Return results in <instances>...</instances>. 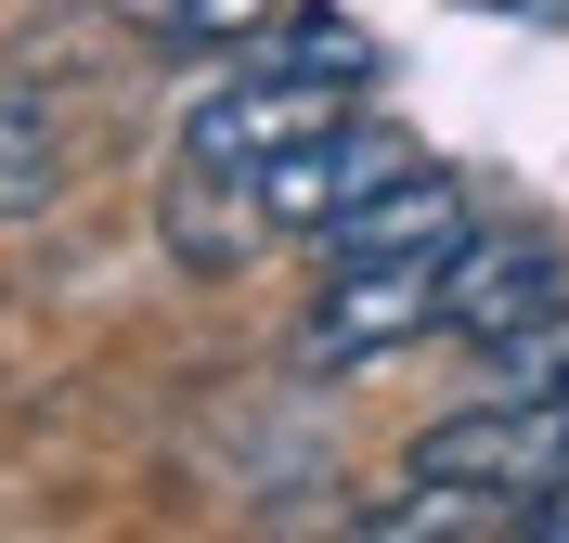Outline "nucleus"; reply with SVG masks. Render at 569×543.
I'll return each mask as SVG.
<instances>
[{
  "mask_svg": "<svg viewBox=\"0 0 569 543\" xmlns=\"http://www.w3.org/2000/svg\"><path fill=\"white\" fill-rule=\"evenodd\" d=\"M440 272H453V247L323 259V298L298 311V362H389V350H415V336H440Z\"/></svg>",
  "mask_w": 569,
  "mask_h": 543,
  "instance_id": "nucleus-2",
  "label": "nucleus"
},
{
  "mask_svg": "<svg viewBox=\"0 0 569 543\" xmlns=\"http://www.w3.org/2000/svg\"><path fill=\"white\" fill-rule=\"evenodd\" d=\"M569 298V259L557 233H531V220H479L453 247V272H440V336H505V324H531V311H557Z\"/></svg>",
  "mask_w": 569,
  "mask_h": 543,
  "instance_id": "nucleus-5",
  "label": "nucleus"
},
{
  "mask_svg": "<svg viewBox=\"0 0 569 543\" xmlns=\"http://www.w3.org/2000/svg\"><path fill=\"white\" fill-rule=\"evenodd\" d=\"M401 479H440V492H479V505H505L518 531L543 517V492L569 479V401H466V414H440V428L401 453Z\"/></svg>",
  "mask_w": 569,
  "mask_h": 543,
  "instance_id": "nucleus-1",
  "label": "nucleus"
},
{
  "mask_svg": "<svg viewBox=\"0 0 569 543\" xmlns=\"http://www.w3.org/2000/svg\"><path fill=\"white\" fill-rule=\"evenodd\" d=\"M247 52L259 66H298V78H337V91H376V39H362L350 13H272Z\"/></svg>",
  "mask_w": 569,
  "mask_h": 543,
  "instance_id": "nucleus-8",
  "label": "nucleus"
},
{
  "mask_svg": "<svg viewBox=\"0 0 569 543\" xmlns=\"http://www.w3.org/2000/svg\"><path fill=\"white\" fill-rule=\"evenodd\" d=\"M479 389L492 401H569V298L531 311V324H505V336H479Z\"/></svg>",
  "mask_w": 569,
  "mask_h": 543,
  "instance_id": "nucleus-7",
  "label": "nucleus"
},
{
  "mask_svg": "<svg viewBox=\"0 0 569 543\" xmlns=\"http://www.w3.org/2000/svg\"><path fill=\"white\" fill-rule=\"evenodd\" d=\"M39 194H52V130L0 104V220H13V208H39Z\"/></svg>",
  "mask_w": 569,
  "mask_h": 543,
  "instance_id": "nucleus-10",
  "label": "nucleus"
},
{
  "mask_svg": "<svg viewBox=\"0 0 569 543\" xmlns=\"http://www.w3.org/2000/svg\"><path fill=\"white\" fill-rule=\"evenodd\" d=\"M531 531H543V543H569V479L543 492V517H531Z\"/></svg>",
  "mask_w": 569,
  "mask_h": 543,
  "instance_id": "nucleus-12",
  "label": "nucleus"
},
{
  "mask_svg": "<svg viewBox=\"0 0 569 543\" xmlns=\"http://www.w3.org/2000/svg\"><path fill=\"white\" fill-rule=\"evenodd\" d=\"M156 233H169L181 272H233V259L272 247V194H259V169H208V155H169V181H156Z\"/></svg>",
  "mask_w": 569,
  "mask_h": 543,
  "instance_id": "nucleus-6",
  "label": "nucleus"
},
{
  "mask_svg": "<svg viewBox=\"0 0 569 543\" xmlns=\"http://www.w3.org/2000/svg\"><path fill=\"white\" fill-rule=\"evenodd\" d=\"M505 13H518V27H557V39H569V0H505Z\"/></svg>",
  "mask_w": 569,
  "mask_h": 543,
  "instance_id": "nucleus-11",
  "label": "nucleus"
},
{
  "mask_svg": "<svg viewBox=\"0 0 569 543\" xmlns=\"http://www.w3.org/2000/svg\"><path fill=\"white\" fill-rule=\"evenodd\" d=\"M272 13H284V0H117V27L169 39V52H247Z\"/></svg>",
  "mask_w": 569,
  "mask_h": 543,
  "instance_id": "nucleus-9",
  "label": "nucleus"
},
{
  "mask_svg": "<svg viewBox=\"0 0 569 543\" xmlns=\"http://www.w3.org/2000/svg\"><path fill=\"white\" fill-rule=\"evenodd\" d=\"M401 169H427L415 143H401L389 117H337V130H311V143L298 155H272V169H259V194H272V233H337V220L362 208V194H389Z\"/></svg>",
  "mask_w": 569,
  "mask_h": 543,
  "instance_id": "nucleus-4",
  "label": "nucleus"
},
{
  "mask_svg": "<svg viewBox=\"0 0 569 543\" xmlns=\"http://www.w3.org/2000/svg\"><path fill=\"white\" fill-rule=\"evenodd\" d=\"M362 91H337V78H298V66H247L220 78V91H194V117H181V155H208V169H272V155H298L311 130H337Z\"/></svg>",
  "mask_w": 569,
  "mask_h": 543,
  "instance_id": "nucleus-3",
  "label": "nucleus"
}]
</instances>
